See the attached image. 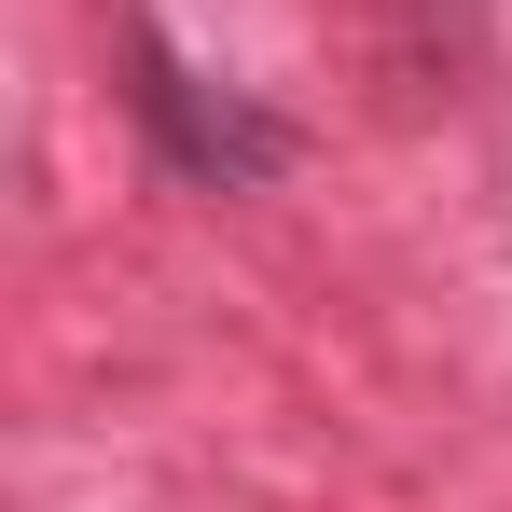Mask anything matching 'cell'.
Instances as JSON below:
<instances>
[{
    "mask_svg": "<svg viewBox=\"0 0 512 512\" xmlns=\"http://www.w3.org/2000/svg\"><path fill=\"white\" fill-rule=\"evenodd\" d=\"M125 70H139V125L167 139L180 180H208V194H263V180L291 167V125H277V111H250L236 84H208L167 28H153V14L125 28Z\"/></svg>",
    "mask_w": 512,
    "mask_h": 512,
    "instance_id": "1",
    "label": "cell"
}]
</instances>
